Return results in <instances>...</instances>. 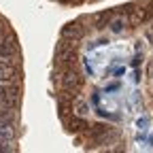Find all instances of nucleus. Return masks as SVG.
Instances as JSON below:
<instances>
[{"mask_svg":"<svg viewBox=\"0 0 153 153\" xmlns=\"http://www.w3.org/2000/svg\"><path fill=\"white\" fill-rule=\"evenodd\" d=\"M22 102V81L0 83V106L2 108H17Z\"/></svg>","mask_w":153,"mask_h":153,"instance_id":"nucleus-1","label":"nucleus"},{"mask_svg":"<svg viewBox=\"0 0 153 153\" xmlns=\"http://www.w3.org/2000/svg\"><path fill=\"white\" fill-rule=\"evenodd\" d=\"M19 55L15 57H0V83H13V81H22L19 76Z\"/></svg>","mask_w":153,"mask_h":153,"instance_id":"nucleus-2","label":"nucleus"},{"mask_svg":"<svg viewBox=\"0 0 153 153\" xmlns=\"http://www.w3.org/2000/svg\"><path fill=\"white\" fill-rule=\"evenodd\" d=\"M60 121L64 123L66 132H70V134H81V132L87 130L89 123H91V121H87V119L83 117V115H76V113H72V111H62V113H60Z\"/></svg>","mask_w":153,"mask_h":153,"instance_id":"nucleus-3","label":"nucleus"},{"mask_svg":"<svg viewBox=\"0 0 153 153\" xmlns=\"http://www.w3.org/2000/svg\"><path fill=\"white\" fill-rule=\"evenodd\" d=\"M115 15H117V13H115V9H113V11H104V13H94V15H89V19H91V28H94V30L108 28L111 19H113Z\"/></svg>","mask_w":153,"mask_h":153,"instance_id":"nucleus-4","label":"nucleus"},{"mask_svg":"<svg viewBox=\"0 0 153 153\" xmlns=\"http://www.w3.org/2000/svg\"><path fill=\"white\" fill-rule=\"evenodd\" d=\"M17 123H0V140L13 143L17 138Z\"/></svg>","mask_w":153,"mask_h":153,"instance_id":"nucleus-5","label":"nucleus"},{"mask_svg":"<svg viewBox=\"0 0 153 153\" xmlns=\"http://www.w3.org/2000/svg\"><path fill=\"white\" fill-rule=\"evenodd\" d=\"M126 26H128V19L126 17H117V15H115L113 19H111V24H108V28L113 30V32H117V34H121V32H126Z\"/></svg>","mask_w":153,"mask_h":153,"instance_id":"nucleus-6","label":"nucleus"},{"mask_svg":"<svg viewBox=\"0 0 153 153\" xmlns=\"http://www.w3.org/2000/svg\"><path fill=\"white\" fill-rule=\"evenodd\" d=\"M87 111H89V106H87V102L83 100V98H79V96H76V98L72 100V113H76V115H87Z\"/></svg>","mask_w":153,"mask_h":153,"instance_id":"nucleus-7","label":"nucleus"},{"mask_svg":"<svg viewBox=\"0 0 153 153\" xmlns=\"http://www.w3.org/2000/svg\"><path fill=\"white\" fill-rule=\"evenodd\" d=\"M9 30H13V28H11V24L7 22L4 17H0V36H2V34H7Z\"/></svg>","mask_w":153,"mask_h":153,"instance_id":"nucleus-8","label":"nucleus"},{"mask_svg":"<svg viewBox=\"0 0 153 153\" xmlns=\"http://www.w3.org/2000/svg\"><path fill=\"white\" fill-rule=\"evenodd\" d=\"M106 72H108V74H115V76H121V74L126 72V68H123V66H119V68H108Z\"/></svg>","mask_w":153,"mask_h":153,"instance_id":"nucleus-9","label":"nucleus"},{"mask_svg":"<svg viewBox=\"0 0 153 153\" xmlns=\"http://www.w3.org/2000/svg\"><path fill=\"white\" fill-rule=\"evenodd\" d=\"M140 64H143V53H136V55H134V60H132V66L138 68Z\"/></svg>","mask_w":153,"mask_h":153,"instance_id":"nucleus-10","label":"nucleus"},{"mask_svg":"<svg viewBox=\"0 0 153 153\" xmlns=\"http://www.w3.org/2000/svg\"><path fill=\"white\" fill-rule=\"evenodd\" d=\"M115 89H119V83H111V85L106 87V91H115Z\"/></svg>","mask_w":153,"mask_h":153,"instance_id":"nucleus-11","label":"nucleus"},{"mask_svg":"<svg viewBox=\"0 0 153 153\" xmlns=\"http://www.w3.org/2000/svg\"><path fill=\"white\" fill-rule=\"evenodd\" d=\"M138 126L143 128V126H147V117H143V119H138Z\"/></svg>","mask_w":153,"mask_h":153,"instance_id":"nucleus-12","label":"nucleus"},{"mask_svg":"<svg viewBox=\"0 0 153 153\" xmlns=\"http://www.w3.org/2000/svg\"><path fill=\"white\" fill-rule=\"evenodd\" d=\"M81 2H85V0H74V4H81Z\"/></svg>","mask_w":153,"mask_h":153,"instance_id":"nucleus-13","label":"nucleus"},{"mask_svg":"<svg viewBox=\"0 0 153 153\" xmlns=\"http://www.w3.org/2000/svg\"><path fill=\"white\" fill-rule=\"evenodd\" d=\"M91 2H96V0H91Z\"/></svg>","mask_w":153,"mask_h":153,"instance_id":"nucleus-14","label":"nucleus"}]
</instances>
